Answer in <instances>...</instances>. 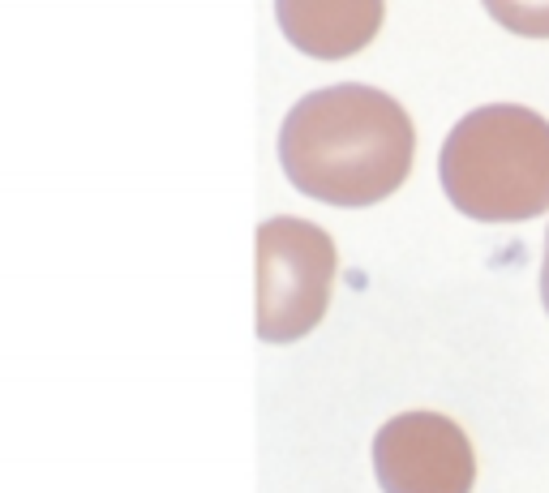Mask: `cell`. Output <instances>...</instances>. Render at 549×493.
<instances>
[{
  "label": "cell",
  "mask_w": 549,
  "mask_h": 493,
  "mask_svg": "<svg viewBox=\"0 0 549 493\" xmlns=\"http://www.w3.org/2000/svg\"><path fill=\"white\" fill-rule=\"evenodd\" d=\"M541 300H545V313H549V232H545V262H541Z\"/></svg>",
  "instance_id": "7"
},
{
  "label": "cell",
  "mask_w": 549,
  "mask_h": 493,
  "mask_svg": "<svg viewBox=\"0 0 549 493\" xmlns=\"http://www.w3.org/2000/svg\"><path fill=\"white\" fill-rule=\"evenodd\" d=\"M438 176L468 219H536L549 210V121L524 103H485L447 133Z\"/></svg>",
  "instance_id": "2"
},
{
  "label": "cell",
  "mask_w": 549,
  "mask_h": 493,
  "mask_svg": "<svg viewBox=\"0 0 549 493\" xmlns=\"http://www.w3.org/2000/svg\"><path fill=\"white\" fill-rule=\"evenodd\" d=\"M416 154L412 116L378 86L339 82L292 103L279 129L284 176L326 206H373L391 197Z\"/></svg>",
  "instance_id": "1"
},
{
  "label": "cell",
  "mask_w": 549,
  "mask_h": 493,
  "mask_svg": "<svg viewBox=\"0 0 549 493\" xmlns=\"http://www.w3.org/2000/svg\"><path fill=\"white\" fill-rule=\"evenodd\" d=\"M387 0H274V22L284 39L313 61L356 56L378 39Z\"/></svg>",
  "instance_id": "5"
},
{
  "label": "cell",
  "mask_w": 549,
  "mask_h": 493,
  "mask_svg": "<svg viewBox=\"0 0 549 493\" xmlns=\"http://www.w3.org/2000/svg\"><path fill=\"white\" fill-rule=\"evenodd\" d=\"M335 241L296 214L258 228V339L296 343L322 322L335 284Z\"/></svg>",
  "instance_id": "3"
},
{
  "label": "cell",
  "mask_w": 549,
  "mask_h": 493,
  "mask_svg": "<svg viewBox=\"0 0 549 493\" xmlns=\"http://www.w3.org/2000/svg\"><path fill=\"white\" fill-rule=\"evenodd\" d=\"M489 18L524 39H549V0H485Z\"/></svg>",
  "instance_id": "6"
},
{
  "label": "cell",
  "mask_w": 549,
  "mask_h": 493,
  "mask_svg": "<svg viewBox=\"0 0 549 493\" xmlns=\"http://www.w3.org/2000/svg\"><path fill=\"white\" fill-rule=\"evenodd\" d=\"M373 472L387 493H472L476 455L442 412H404L373 437Z\"/></svg>",
  "instance_id": "4"
}]
</instances>
